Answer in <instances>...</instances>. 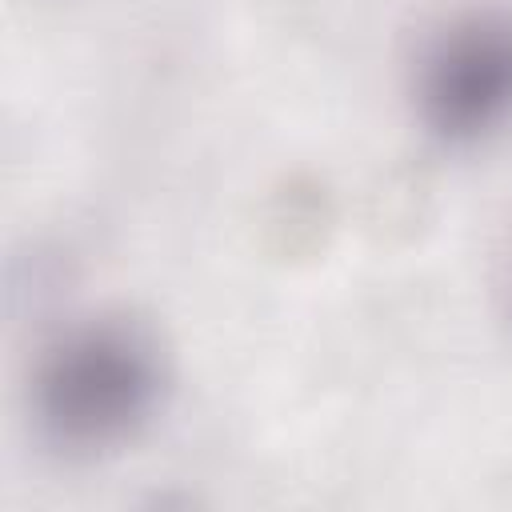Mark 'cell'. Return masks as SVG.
Instances as JSON below:
<instances>
[{
  "instance_id": "obj_2",
  "label": "cell",
  "mask_w": 512,
  "mask_h": 512,
  "mask_svg": "<svg viewBox=\"0 0 512 512\" xmlns=\"http://www.w3.org/2000/svg\"><path fill=\"white\" fill-rule=\"evenodd\" d=\"M412 108L420 128L452 152L484 148L512 128V8L452 12L416 52Z\"/></svg>"
},
{
  "instance_id": "obj_1",
  "label": "cell",
  "mask_w": 512,
  "mask_h": 512,
  "mask_svg": "<svg viewBox=\"0 0 512 512\" xmlns=\"http://www.w3.org/2000/svg\"><path fill=\"white\" fill-rule=\"evenodd\" d=\"M172 372L156 332L96 312L56 332L32 372L36 440L64 460H100L140 440L164 408Z\"/></svg>"
}]
</instances>
